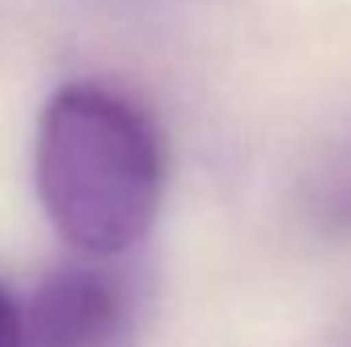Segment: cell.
Listing matches in <instances>:
<instances>
[{"instance_id":"1","label":"cell","mask_w":351,"mask_h":347,"mask_svg":"<svg viewBox=\"0 0 351 347\" xmlns=\"http://www.w3.org/2000/svg\"><path fill=\"white\" fill-rule=\"evenodd\" d=\"M33 180L62 241L86 258H119L160 217L168 184L164 135L131 94L70 82L41 110Z\"/></svg>"},{"instance_id":"2","label":"cell","mask_w":351,"mask_h":347,"mask_svg":"<svg viewBox=\"0 0 351 347\" xmlns=\"http://www.w3.org/2000/svg\"><path fill=\"white\" fill-rule=\"evenodd\" d=\"M90 258L58 265L37 282L21 307V347H127L135 327V290L106 265Z\"/></svg>"},{"instance_id":"3","label":"cell","mask_w":351,"mask_h":347,"mask_svg":"<svg viewBox=\"0 0 351 347\" xmlns=\"http://www.w3.org/2000/svg\"><path fill=\"white\" fill-rule=\"evenodd\" d=\"M315 225H319V233H327L335 241L351 237V147L343 152V160L323 176V184H319Z\"/></svg>"},{"instance_id":"4","label":"cell","mask_w":351,"mask_h":347,"mask_svg":"<svg viewBox=\"0 0 351 347\" xmlns=\"http://www.w3.org/2000/svg\"><path fill=\"white\" fill-rule=\"evenodd\" d=\"M0 347H21V302L0 286Z\"/></svg>"}]
</instances>
